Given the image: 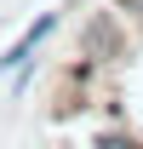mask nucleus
<instances>
[{"label":"nucleus","instance_id":"nucleus-1","mask_svg":"<svg viewBox=\"0 0 143 149\" xmlns=\"http://www.w3.org/2000/svg\"><path fill=\"white\" fill-rule=\"evenodd\" d=\"M74 57H86V63H120L126 57V23L115 12H92L80 23V52Z\"/></svg>","mask_w":143,"mask_h":149},{"label":"nucleus","instance_id":"nucleus-2","mask_svg":"<svg viewBox=\"0 0 143 149\" xmlns=\"http://www.w3.org/2000/svg\"><path fill=\"white\" fill-rule=\"evenodd\" d=\"M57 23H63V17H57V12H40V17L29 23V29H23V35L12 40V46H6V52H0V80H6V74H17L23 63H29V57H35L40 46H46V40L57 35Z\"/></svg>","mask_w":143,"mask_h":149},{"label":"nucleus","instance_id":"nucleus-3","mask_svg":"<svg viewBox=\"0 0 143 149\" xmlns=\"http://www.w3.org/2000/svg\"><path fill=\"white\" fill-rule=\"evenodd\" d=\"M92 149H143V143H137V138H120V132H109V138H97Z\"/></svg>","mask_w":143,"mask_h":149},{"label":"nucleus","instance_id":"nucleus-4","mask_svg":"<svg viewBox=\"0 0 143 149\" xmlns=\"http://www.w3.org/2000/svg\"><path fill=\"white\" fill-rule=\"evenodd\" d=\"M115 6H120V12H132V17L143 23V0H115Z\"/></svg>","mask_w":143,"mask_h":149}]
</instances>
